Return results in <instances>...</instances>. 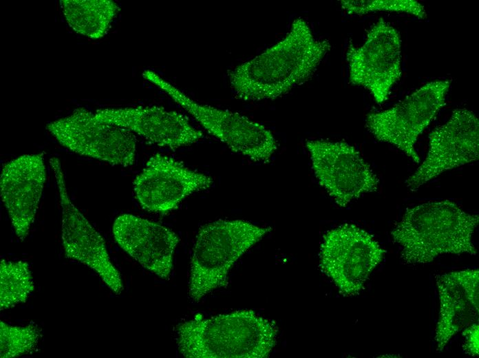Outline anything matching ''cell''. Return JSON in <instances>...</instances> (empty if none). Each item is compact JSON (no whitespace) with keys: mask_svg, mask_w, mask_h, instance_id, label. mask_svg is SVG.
<instances>
[{"mask_svg":"<svg viewBox=\"0 0 479 358\" xmlns=\"http://www.w3.org/2000/svg\"><path fill=\"white\" fill-rule=\"evenodd\" d=\"M330 49L298 17L281 40L229 71L231 87L245 101L275 100L308 81Z\"/></svg>","mask_w":479,"mask_h":358,"instance_id":"cell-1","label":"cell"},{"mask_svg":"<svg viewBox=\"0 0 479 358\" xmlns=\"http://www.w3.org/2000/svg\"><path fill=\"white\" fill-rule=\"evenodd\" d=\"M277 333L275 322L243 310L179 324L175 339L188 358H265L276 345Z\"/></svg>","mask_w":479,"mask_h":358,"instance_id":"cell-2","label":"cell"},{"mask_svg":"<svg viewBox=\"0 0 479 358\" xmlns=\"http://www.w3.org/2000/svg\"><path fill=\"white\" fill-rule=\"evenodd\" d=\"M0 286L1 310L25 302L35 288L29 264L1 260Z\"/></svg>","mask_w":479,"mask_h":358,"instance_id":"cell-19","label":"cell"},{"mask_svg":"<svg viewBox=\"0 0 479 358\" xmlns=\"http://www.w3.org/2000/svg\"><path fill=\"white\" fill-rule=\"evenodd\" d=\"M64 18L77 34L97 40L103 38L120 11L112 0H61Z\"/></svg>","mask_w":479,"mask_h":358,"instance_id":"cell-18","label":"cell"},{"mask_svg":"<svg viewBox=\"0 0 479 358\" xmlns=\"http://www.w3.org/2000/svg\"><path fill=\"white\" fill-rule=\"evenodd\" d=\"M440 301L436 328V351L441 352L456 333L478 322L479 271L467 269L436 277Z\"/></svg>","mask_w":479,"mask_h":358,"instance_id":"cell-17","label":"cell"},{"mask_svg":"<svg viewBox=\"0 0 479 358\" xmlns=\"http://www.w3.org/2000/svg\"><path fill=\"white\" fill-rule=\"evenodd\" d=\"M385 253V250L368 232L345 224L324 234L319 266L341 294L352 296L363 288Z\"/></svg>","mask_w":479,"mask_h":358,"instance_id":"cell-7","label":"cell"},{"mask_svg":"<svg viewBox=\"0 0 479 358\" xmlns=\"http://www.w3.org/2000/svg\"><path fill=\"white\" fill-rule=\"evenodd\" d=\"M42 337L41 329L32 323L25 326L0 322V355L1 358H14L36 350Z\"/></svg>","mask_w":479,"mask_h":358,"instance_id":"cell-20","label":"cell"},{"mask_svg":"<svg viewBox=\"0 0 479 358\" xmlns=\"http://www.w3.org/2000/svg\"><path fill=\"white\" fill-rule=\"evenodd\" d=\"M306 147L319 184L341 207L377 191L379 178L354 146L315 139L307 140Z\"/></svg>","mask_w":479,"mask_h":358,"instance_id":"cell-10","label":"cell"},{"mask_svg":"<svg viewBox=\"0 0 479 358\" xmlns=\"http://www.w3.org/2000/svg\"><path fill=\"white\" fill-rule=\"evenodd\" d=\"M476 214L449 200L428 202L407 209L391 232L405 264H425L443 254L475 255L472 235Z\"/></svg>","mask_w":479,"mask_h":358,"instance_id":"cell-3","label":"cell"},{"mask_svg":"<svg viewBox=\"0 0 479 358\" xmlns=\"http://www.w3.org/2000/svg\"><path fill=\"white\" fill-rule=\"evenodd\" d=\"M449 87L447 80L425 83L392 107L369 114L365 127L376 139L394 146L419 163L415 144L445 105Z\"/></svg>","mask_w":479,"mask_h":358,"instance_id":"cell-6","label":"cell"},{"mask_svg":"<svg viewBox=\"0 0 479 358\" xmlns=\"http://www.w3.org/2000/svg\"><path fill=\"white\" fill-rule=\"evenodd\" d=\"M340 3L341 8L349 14L364 15L374 12L387 11L410 14L422 19L427 17L424 6L416 0H343Z\"/></svg>","mask_w":479,"mask_h":358,"instance_id":"cell-21","label":"cell"},{"mask_svg":"<svg viewBox=\"0 0 479 358\" xmlns=\"http://www.w3.org/2000/svg\"><path fill=\"white\" fill-rule=\"evenodd\" d=\"M142 75L233 152L266 162L277 151L273 133L261 123L237 112L199 103L153 70H145Z\"/></svg>","mask_w":479,"mask_h":358,"instance_id":"cell-5","label":"cell"},{"mask_svg":"<svg viewBox=\"0 0 479 358\" xmlns=\"http://www.w3.org/2000/svg\"><path fill=\"white\" fill-rule=\"evenodd\" d=\"M46 169L43 154L19 156L3 167L0 192L17 238L28 236L39 207Z\"/></svg>","mask_w":479,"mask_h":358,"instance_id":"cell-15","label":"cell"},{"mask_svg":"<svg viewBox=\"0 0 479 358\" xmlns=\"http://www.w3.org/2000/svg\"><path fill=\"white\" fill-rule=\"evenodd\" d=\"M50 165L62 209V240L65 257L93 270L114 293L120 294L124 289L121 276L110 260L103 238L72 202L60 160L51 158Z\"/></svg>","mask_w":479,"mask_h":358,"instance_id":"cell-12","label":"cell"},{"mask_svg":"<svg viewBox=\"0 0 479 358\" xmlns=\"http://www.w3.org/2000/svg\"><path fill=\"white\" fill-rule=\"evenodd\" d=\"M479 158V120L471 111L456 109L445 124L429 134L425 159L405 180L411 191L443 172L476 161Z\"/></svg>","mask_w":479,"mask_h":358,"instance_id":"cell-11","label":"cell"},{"mask_svg":"<svg viewBox=\"0 0 479 358\" xmlns=\"http://www.w3.org/2000/svg\"><path fill=\"white\" fill-rule=\"evenodd\" d=\"M117 244L144 268L169 280L179 238L170 229L132 214L119 215L113 224Z\"/></svg>","mask_w":479,"mask_h":358,"instance_id":"cell-16","label":"cell"},{"mask_svg":"<svg viewBox=\"0 0 479 358\" xmlns=\"http://www.w3.org/2000/svg\"><path fill=\"white\" fill-rule=\"evenodd\" d=\"M95 114L103 122L125 128L162 147L178 149L203 138V133L184 115L159 106L100 108Z\"/></svg>","mask_w":479,"mask_h":358,"instance_id":"cell-14","label":"cell"},{"mask_svg":"<svg viewBox=\"0 0 479 358\" xmlns=\"http://www.w3.org/2000/svg\"><path fill=\"white\" fill-rule=\"evenodd\" d=\"M401 52L398 31L380 18L361 45H349L346 58L350 83L369 91L376 103H384L401 78Z\"/></svg>","mask_w":479,"mask_h":358,"instance_id":"cell-9","label":"cell"},{"mask_svg":"<svg viewBox=\"0 0 479 358\" xmlns=\"http://www.w3.org/2000/svg\"><path fill=\"white\" fill-rule=\"evenodd\" d=\"M478 324L473 323L464 328V350L469 355L477 357L479 355Z\"/></svg>","mask_w":479,"mask_h":358,"instance_id":"cell-22","label":"cell"},{"mask_svg":"<svg viewBox=\"0 0 479 358\" xmlns=\"http://www.w3.org/2000/svg\"><path fill=\"white\" fill-rule=\"evenodd\" d=\"M271 231L242 220H217L203 225L193 247L188 294L198 302L224 288L236 261Z\"/></svg>","mask_w":479,"mask_h":358,"instance_id":"cell-4","label":"cell"},{"mask_svg":"<svg viewBox=\"0 0 479 358\" xmlns=\"http://www.w3.org/2000/svg\"><path fill=\"white\" fill-rule=\"evenodd\" d=\"M46 129L65 148L112 165L129 167L136 159L134 134L99 120L95 113L78 107L48 123Z\"/></svg>","mask_w":479,"mask_h":358,"instance_id":"cell-8","label":"cell"},{"mask_svg":"<svg viewBox=\"0 0 479 358\" xmlns=\"http://www.w3.org/2000/svg\"><path fill=\"white\" fill-rule=\"evenodd\" d=\"M211 177L191 169L172 157L156 154L134 181V191L142 207L165 213L178 207L189 195L210 188Z\"/></svg>","mask_w":479,"mask_h":358,"instance_id":"cell-13","label":"cell"}]
</instances>
